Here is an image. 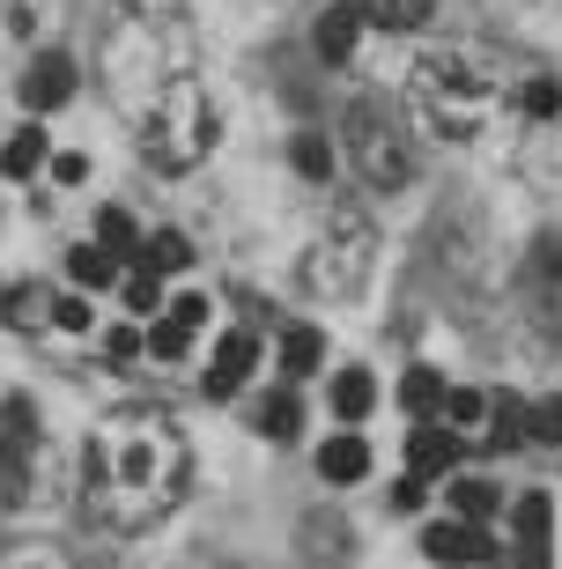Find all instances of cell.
Segmentation results:
<instances>
[{
	"label": "cell",
	"instance_id": "6da1fadb",
	"mask_svg": "<svg viewBox=\"0 0 562 569\" xmlns=\"http://www.w3.org/2000/svg\"><path fill=\"white\" fill-rule=\"evenodd\" d=\"M193 481L186 429L164 407H119L82 451V510L105 532H148Z\"/></svg>",
	"mask_w": 562,
	"mask_h": 569
},
{
	"label": "cell",
	"instance_id": "7a4b0ae2",
	"mask_svg": "<svg viewBox=\"0 0 562 569\" xmlns=\"http://www.w3.org/2000/svg\"><path fill=\"white\" fill-rule=\"evenodd\" d=\"M407 104H415L430 141L459 148V141H481L489 133V119L503 104V82H496V67L474 60V52H430L407 74Z\"/></svg>",
	"mask_w": 562,
	"mask_h": 569
},
{
	"label": "cell",
	"instance_id": "3957f363",
	"mask_svg": "<svg viewBox=\"0 0 562 569\" xmlns=\"http://www.w3.org/2000/svg\"><path fill=\"white\" fill-rule=\"evenodd\" d=\"M141 156H148V170H164V178H186V170H200L215 156V141H223V119H215V97L200 82H178L156 97V104L141 111Z\"/></svg>",
	"mask_w": 562,
	"mask_h": 569
},
{
	"label": "cell",
	"instance_id": "277c9868",
	"mask_svg": "<svg viewBox=\"0 0 562 569\" xmlns=\"http://www.w3.org/2000/svg\"><path fill=\"white\" fill-rule=\"evenodd\" d=\"M341 141H348L363 186H377V192L415 186V141H407V119H400L385 97H355V104L341 111Z\"/></svg>",
	"mask_w": 562,
	"mask_h": 569
},
{
	"label": "cell",
	"instance_id": "5b68a950",
	"mask_svg": "<svg viewBox=\"0 0 562 569\" xmlns=\"http://www.w3.org/2000/svg\"><path fill=\"white\" fill-rule=\"evenodd\" d=\"M371 259H377L371 214L355 208V200H341V208L326 214V237H318L312 259H304V289L326 296V303H348V296L371 281Z\"/></svg>",
	"mask_w": 562,
	"mask_h": 569
},
{
	"label": "cell",
	"instance_id": "8992f818",
	"mask_svg": "<svg viewBox=\"0 0 562 569\" xmlns=\"http://www.w3.org/2000/svg\"><path fill=\"white\" fill-rule=\"evenodd\" d=\"M422 555L430 562H444V569H496V555H503V540L489 526H466V518H452V526H430L422 532Z\"/></svg>",
	"mask_w": 562,
	"mask_h": 569
},
{
	"label": "cell",
	"instance_id": "52a82bcc",
	"mask_svg": "<svg viewBox=\"0 0 562 569\" xmlns=\"http://www.w3.org/2000/svg\"><path fill=\"white\" fill-rule=\"evenodd\" d=\"M459 459H466V437L444 422H415V437H407V473H422V481H452Z\"/></svg>",
	"mask_w": 562,
	"mask_h": 569
},
{
	"label": "cell",
	"instance_id": "ba28073f",
	"mask_svg": "<svg viewBox=\"0 0 562 569\" xmlns=\"http://www.w3.org/2000/svg\"><path fill=\"white\" fill-rule=\"evenodd\" d=\"M75 89H82V74H75L67 52H38V60L22 67V104H30V111H60Z\"/></svg>",
	"mask_w": 562,
	"mask_h": 569
},
{
	"label": "cell",
	"instance_id": "9c48e42d",
	"mask_svg": "<svg viewBox=\"0 0 562 569\" xmlns=\"http://www.w3.org/2000/svg\"><path fill=\"white\" fill-rule=\"evenodd\" d=\"M252 370H259V340L252 333H223L215 340V362H208V400H237Z\"/></svg>",
	"mask_w": 562,
	"mask_h": 569
},
{
	"label": "cell",
	"instance_id": "30bf717a",
	"mask_svg": "<svg viewBox=\"0 0 562 569\" xmlns=\"http://www.w3.org/2000/svg\"><path fill=\"white\" fill-rule=\"evenodd\" d=\"M312 44H318V60H326V67H348L355 60V44H363V16H355V0H341V8L318 16Z\"/></svg>",
	"mask_w": 562,
	"mask_h": 569
},
{
	"label": "cell",
	"instance_id": "8fae6325",
	"mask_svg": "<svg viewBox=\"0 0 562 569\" xmlns=\"http://www.w3.org/2000/svg\"><path fill=\"white\" fill-rule=\"evenodd\" d=\"M318 473H326L334 488H355L363 473H371V443L355 437V429H341V437H326V443H318Z\"/></svg>",
	"mask_w": 562,
	"mask_h": 569
},
{
	"label": "cell",
	"instance_id": "7c38bea8",
	"mask_svg": "<svg viewBox=\"0 0 562 569\" xmlns=\"http://www.w3.org/2000/svg\"><path fill=\"white\" fill-rule=\"evenodd\" d=\"M326 407L341 415V429H355V422L377 407V378H371V370H355V362H348V370H334V385H326Z\"/></svg>",
	"mask_w": 562,
	"mask_h": 569
},
{
	"label": "cell",
	"instance_id": "4fadbf2b",
	"mask_svg": "<svg viewBox=\"0 0 562 569\" xmlns=\"http://www.w3.org/2000/svg\"><path fill=\"white\" fill-rule=\"evenodd\" d=\"M252 429H259V437H274V443H289L296 429H304V407H296L289 385H274V392H259V400H252Z\"/></svg>",
	"mask_w": 562,
	"mask_h": 569
},
{
	"label": "cell",
	"instance_id": "5bb4252c",
	"mask_svg": "<svg viewBox=\"0 0 562 569\" xmlns=\"http://www.w3.org/2000/svg\"><path fill=\"white\" fill-rule=\"evenodd\" d=\"M45 156H52V141H45L38 119H22L16 133H8V148H0V178H38Z\"/></svg>",
	"mask_w": 562,
	"mask_h": 569
},
{
	"label": "cell",
	"instance_id": "9a60e30c",
	"mask_svg": "<svg viewBox=\"0 0 562 569\" xmlns=\"http://www.w3.org/2000/svg\"><path fill=\"white\" fill-rule=\"evenodd\" d=\"M355 16H363V30H422V22L437 16V0H355Z\"/></svg>",
	"mask_w": 562,
	"mask_h": 569
},
{
	"label": "cell",
	"instance_id": "2e32d148",
	"mask_svg": "<svg viewBox=\"0 0 562 569\" xmlns=\"http://www.w3.org/2000/svg\"><path fill=\"white\" fill-rule=\"evenodd\" d=\"M437 422L459 429V437H481V429H489V392H474V385H444Z\"/></svg>",
	"mask_w": 562,
	"mask_h": 569
},
{
	"label": "cell",
	"instance_id": "e0dca14e",
	"mask_svg": "<svg viewBox=\"0 0 562 569\" xmlns=\"http://www.w3.org/2000/svg\"><path fill=\"white\" fill-rule=\"evenodd\" d=\"M444 503H452V518H466V526H489V518L503 510V496L489 481H474V473H466V481H444Z\"/></svg>",
	"mask_w": 562,
	"mask_h": 569
},
{
	"label": "cell",
	"instance_id": "ac0fdd59",
	"mask_svg": "<svg viewBox=\"0 0 562 569\" xmlns=\"http://www.w3.org/2000/svg\"><path fill=\"white\" fill-rule=\"evenodd\" d=\"M400 407H407L415 422H437V407H444V378L430 370V362H415V370L400 378Z\"/></svg>",
	"mask_w": 562,
	"mask_h": 569
},
{
	"label": "cell",
	"instance_id": "d6986e66",
	"mask_svg": "<svg viewBox=\"0 0 562 569\" xmlns=\"http://www.w3.org/2000/svg\"><path fill=\"white\" fill-rule=\"evenodd\" d=\"M52 318V303H45L38 281H8L0 289V326H45Z\"/></svg>",
	"mask_w": 562,
	"mask_h": 569
},
{
	"label": "cell",
	"instance_id": "ffe728a7",
	"mask_svg": "<svg viewBox=\"0 0 562 569\" xmlns=\"http://www.w3.org/2000/svg\"><path fill=\"white\" fill-rule=\"evenodd\" d=\"M318 362H326V333H318V326H289V333H282V370H289V378H312Z\"/></svg>",
	"mask_w": 562,
	"mask_h": 569
},
{
	"label": "cell",
	"instance_id": "44dd1931",
	"mask_svg": "<svg viewBox=\"0 0 562 569\" xmlns=\"http://www.w3.org/2000/svg\"><path fill=\"white\" fill-rule=\"evenodd\" d=\"M141 267H156V274H186V267H193L186 230H156V237H141Z\"/></svg>",
	"mask_w": 562,
	"mask_h": 569
},
{
	"label": "cell",
	"instance_id": "7402d4cb",
	"mask_svg": "<svg viewBox=\"0 0 562 569\" xmlns=\"http://www.w3.org/2000/svg\"><path fill=\"white\" fill-rule=\"evenodd\" d=\"M511 540H519L525 555H548V496H519V510H511Z\"/></svg>",
	"mask_w": 562,
	"mask_h": 569
},
{
	"label": "cell",
	"instance_id": "603a6c76",
	"mask_svg": "<svg viewBox=\"0 0 562 569\" xmlns=\"http://www.w3.org/2000/svg\"><path fill=\"white\" fill-rule=\"evenodd\" d=\"M289 163H296V178L326 186V178H334V141H326V133H296V141H289Z\"/></svg>",
	"mask_w": 562,
	"mask_h": 569
},
{
	"label": "cell",
	"instance_id": "cb8c5ba5",
	"mask_svg": "<svg viewBox=\"0 0 562 569\" xmlns=\"http://www.w3.org/2000/svg\"><path fill=\"white\" fill-rule=\"evenodd\" d=\"M67 274H75V289H105V281L119 274V252H105V244H75V252H67Z\"/></svg>",
	"mask_w": 562,
	"mask_h": 569
},
{
	"label": "cell",
	"instance_id": "d4e9b609",
	"mask_svg": "<svg viewBox=\"0 0 562 569\" xmlns=\"http://www.w3.org/2000/svg\"><path fill=\"white\" fill-rule=\"evenodd\" d=\"M481 437L496 443V451H519L525 443V400H489V429Z\"/></svg>",
	"mask_w": 562,
	"mask_h": 569
},
{
	"label": "cell",
	"instance_id": "484cf974",
	"mask_svg": "<svg viewBox=\"0 0 562 569\" xmlns=\"http://www.w3.org/2000/svg\"><path fill=\"white\" fill-rule=\"evenodd\" d=\"M148 356L156 362H186L193 356V326H178V318H148Z\"/></svg>",
	"mask_w": 562,
	"mask_h": 569
},
{
	"label": "cell",
	"instance_id": "4316f807",
	"mask_svg": "<svg viewBox=\"0 0 562 569\" xmlns=\"http://www.w3.org/2000/svg\"><path fill=\"white\" fill-rule=\"evenodd\" d=\"M97 244H105V252H119V259H141V230H134V214H126V208H105V214H97Z\"/></svg>",
	"mask_w": 562,
	"mask_h": 569
},
{
	"label": "cell",
	"instance_id": "83f0119b",
	"mask_svg": "<svg viewBox=\"0 0 562 569\" xmlns=\"http://www.w3.org/2000/svg\"><path fill=\"white\" fill-rule=\"evenodd\" d=\"M119 296H126V311H134V318H156V311H164V274H156V267H134Z\"/></svg>",
	"mask_w": 562,
	"mask_h": 569
},
{
	"label": "cell",
	"instance_id": "f1b7e54d",
	"mask_svg": "<svg viewBox=\"0 0 562 569\" xmlns=\"http://www.w3.org/2000/svg\"><path fill=\"white\" fill-rule=\"evenodd\" d=\"M519 104H525V119H541V127H548V119H562V82H555V74H533Z\"/></svg>",
	"mask_w": 562,
	"mask_h": 569
},
{
	"label": "cell",
	"instance_id": "f546056e",
	"mask_svg": "<svg viewBox=\"0 0 562 569\" xmlns=\"http://www.w3.org/2000/svg\"><path fill=\"white\" fill-rule=\"evenodd\" d=\"M525 437H533V443H562V392L525 407Z\"/></svg>",
	"mask_w": 562,
	"mask_h": 569
},
{
	"label": "cell",
	"instance_id": "4dcf8cb0",
	"mask_svg": "<svg viewBox=\"0 0 562 569\" xmlns=\"http://www.w3.org/2000/svg\"><path fill=\"white\" fill-rule=\"evenodd\" d=\"M52 326H60V333H89V326H97L89 296H52Z\"/></svg>",
	"mask_w": 562,
	"mask_h": 569
},
{
	"label": "cell",
	"instance_id": "1f68e13d",
	"mask_svg": "<svg viewBox=\"0 0 562 569\" xmlns=\"http://www.w3.org/2000/svg\"><path fill=\"white\" fill-rule=\"evenodd\" d=\"M45 170H52L60 186H82V178H89V156H75V148H60V156H45Z\"/></svg>",
	"mask_w": 562,
	"mask_h": 569
},
{
	"label": "cell",
	"instance_id": "d6a6232c",
	"mask_svg": "<svg viewBox=\"0 0 562 569\" xmlns=\"http://www.w3.org/2000/svg\"><path fill=\"white\" fill-rule=\"evenodd\" d=\"M105 348H111V362H141V356H148V340H141V326H119V333H111Z\"/></svg>",
	"mask_w": 562,
	"mask_h": 569
},
{
	"label": "cell",
	"instance_id": "836d02e7",
	"mask_svg": "<svg viewBox=\"0 0 562 569\" xmlns=\"http://www.w3.org/2000/svg\"><path fill=\"white\" fill-rule=\"evenodd\" d=\"M170 318H178V326H193V333H200V326H208V296H178V303H170Z\"/></svg>",
	"mask_w": 562,
	"mask_h": 569
},
{
	"label": "cell",
	"instance_id": "e575fe53",
	"mask_svg": "<svg viewBox=\"0 0 562 569\" xmlns=\"http://www.w3.org/2000/svg\"><path fill=\"white\" fill-rule=\"evenodd\" d=\"M422 488H430V481H422V473H407V481L393 488V503H400V510H422Z\"/></svg>",
	"mask_w": 562,
	"mask_h": 569
},
{
	"label": "cell",
	"instance_id": "d590c367",
	"mask_svg": "<svg viewBox=\"0 0 562 569\" xmlns=\"http://www.w3.org/2000/svg\"><path fill=\"white\" fill-rule=\"evenodd\" d=\"M22 569H67V562H52V555H45V562H22Z\"/></svg>",
	"mask_w": 562,
	"mask_h": 569
},
{
	"label": "cell",
	"instance_id": "8d00e7d4",
	"mask_svg": "<svg viewBox=\"0 0 562 569\" xmlns=\"http://www.w3.org/2000/svg\"><path fill=\"white\" fill-rule=\"evenodd\" d=\"M134 8H178V0H134Z\"/></svg>",
	"mask_w": 562,
	"mask_h": 569
}]
</instances>
